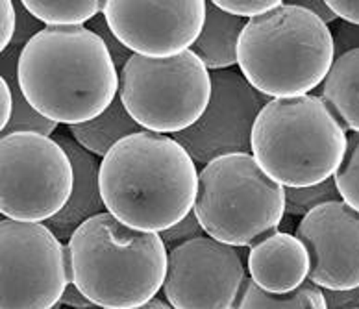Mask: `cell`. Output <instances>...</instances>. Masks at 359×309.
Listing matches in <instances>:
<instances>
[{
    "instance_id": "obj_19",
    "label": "cell",
    "mask_w": 359,
    "mask_h": 309,
    "mask_svg": "<svg viewBox=\"0 0 359 309\" xmlns=\"http://www.w3.org/2000/svg\"><path fill=\"white\" fill-rule=\"evenodd\" d=\"M236 309H328V304L323 289L311 280H306L291 293L278 294L269 293L248 278Z\"/></svg>"
},
{
    "instance_id": "obj_2",
    "label": "cell",
    "mask_w": 359,
    "mask_h": 309,
    "mask_svg": "<svg viewBox=\"0 0 359 309\" xmlns=\"http://www.w3.org/2000/svg\"><path fill=\"white\" fill-rule=\"evenodd\" d=\"M19 88L36 111L57 124L97 119L118 97V69L88 26L45 28L26 45Z\"/></svg>"
},
{
    "instance_id": "obj_28",
    "label": "cell",
    "mask_w": 359,
    "mask_h": 309,
    "mask_svg": "<svg viewBox=\"0 0 359 309\" xmlns=\"http://www.w3.org/2000/svg\"><path fill=\"white\" fill-rule=\"evenodd\" d=\"M328 309H359V287L346 291H328L323 289Z\"/></svg>"
},
{
    "instance_id": "obj_26",
    "label": "cell",
    "mask_w": 359,
    "mask_h": 309,
    "mask_svg": "<svg viewBox=\"0 0 359 309\" xmlns=\"http://www.w3.org/2000/svg\"><path fill=\"white\" fill-rule=\"evenodd\" d=\"M159 235L163 239L167 250H170V248L180 247V245H184V242L202 238V235H205V232L204 228L201 226L198 219H196L195 212H191L189 215L185 217V219H182L178 224H175V226L169 228V230H165V232H161Z\"/></svg>"
},
{
    "instance_id": "obj_20",
    "label": "cell",
    "mask_w": 359,
    "mask_h": 309,
    "mask_svg": "<svg viewBox=\"0 0 359 309\" xmlns=\"http://www.w3.org/2000/svg\"><path fill=\"white\" fill-rule=\"evenodd\" d=\"M32 17L46 28L88 26L104 11L102 0H26L22 2Z\"/></svg>"
},
{
    "instance_id": "obj_14",
    "label": "cell",
    "mask_w": 359,
    "mask_h": 309,
    "mask_svg": "<svg viewBox=\"0 0 359 309\" xmlns=\"http://www.w3.org/2000/svg\"><path fill=\"white\" fill-rule=\"evenodd\" d=\"M54 139L62 144L69 154L74 169V187L67 206L45 224L56 233V238L67 245L72 233L93 217L106 213L102 191H100V161L97 156L83 150L71 135L56 134Z\"/></svg>"
},
{
    "instance_id": "obj_21",
    "label": "cell",
    "mask_w": 359,
    "mask_h": 309,
    "mask_svg": "<svg viewBox=\"0 0 359 309\" xmlns=\"http://www.w3.org/2000/svg\"><path fill=\"white\" fill-rule=\"evenodd\" d=\"M334 200H341L334 178L317 186L287 187L285 189V215L302 219L309 212H313L315 207Z\"/></svg>"
},
{
    "instance_id": "obj_18",
    "label": "cell",
    "mask_w": 359,
    "mask_h": 309,
    "mask_svg": "<svg viewBox=\"0 0 359 309\" xmlns=\"http://www.w3.org/2000/svg\"><path fill=\"white\" fill-rule=\"evenodd\" d=\"M139 132H143V128L130 117L118 97L97 119L69 126V135L72 139L97 158H106V154L118 141L139 134Z\"/></svg>"
},
{
    "instance_id": "obj_1",
    "label": "cell",
    "mask_w": 359,
    "mask_h": 309,
    "mask_svg": "<svg viewBox=\"0 0 359 309\" xmlns=\"http://www.w3.org/2000/svg\"><path fill=\"white\" fill-rule=\"evenodd\" d=\"M196 167L170 135L147 130L130 135L100 161L106 210L139 232H165L195 210L201 174Z\"/></svg>"
},
{
    "instance_id": "obj_27",
    "label": "cell",
    "mask_w": 359,
    "mask_h": 309,
    "mask_svg": "<svg viewBox=\"0 0 359 309\" xmlns=\"http://www.w3.org/2000/svg\"><path fill=\"white\" fill-rule=\"evenodd\" d=\"M17 32V8L15 2L2 0L0 2V50L10 48Z\"/></svg>"
},
{
    "instance_id": "obj_22",
    "label": "cell",
    "mask_w": 359,
    "mask_h": 309,
    "mask_svg": "<svg viewBox=\"0 0 359 309\" xmlns=\"http://www.w3.org/2000/svg\"><path fill=\"white\" fill-rule=\"evenodd\" d=\"M13 95H15V108H13V115H11L10 124L2 130V137L4 135H13V134H41L50 137L54 135L57 128V123L43 117L39 111L32 108L30 102L26 100L22 95L21 88H11Z\"/></svg>"
},
{
    "instance_id": "obj_16",
    "label": "cell",
    "mask_w": 359,
    "mask_h": 309,
    "mask_svg": "<svg viewBox=\"0 0 359 309\" xmlns=\"http://www.w3.org/2000/svg\"><path fill=\"white\" fill-rule=\"evenodd\" d=\"M247 22L222 11L213 0L205 2L204 28L191 50L201 57L210 72L233 69L237 65L239 37Z\"/></svg>"
},
{
    "instance_id": "obj_30",
    "label": "cell",
    "mask_w": 359,
    "mask_h": 309,
    "mask_svg": "<svg viewBox=\"0 0 359 309\" xmlns=\"http://www.w3.org/2000/svg\"><path fill=\"white\" fill-rule=\"evenodd\" d=\"M337 19L346 25L359 26V0H326Z\"/></svg>"
},
{
    "instance_id": "obj_34",
    "label": "cell",
    "mask_w": 359,
    "mask_h": 309,
    "mask_svg": "<svg viewBox=\"0 0 359 309\" xmlns=\"http://www.w3.org/2000/svg\"><path fill=\"white\" fill-rule=\"evenodd\" d=\"M137 309H175V308H172V305H170L167 300L158 298V296H156L154 300H150L149 304L141 305V308H137Z\"/></svg>"
},
{
    "instance_id": "obj_3",
    "label": "cell",
    "mask_w": 359,
    "mask_h": 309,
    "mask_svg": "<svg viewBox=\"0 0 359 309\" xmlns=\"http://www.w3.org/2000/svg\"><path fill=\"white\" fill-rule=\"evenodd\" d=\"M72 282L100 309H137L163 289L169 250L159 233L139 232L100 213L67 242Z\"/></svg>"
},
{
    "instance_id": "obj_24",
    "label": "cell",
    "mask_w": 359,
    "mask_h": 309,
    "mask_svg": "<svg viewBox=\"0 0 359 309\" xmlns=\"http://www.w3.org/2000/svg\"><path fill=\"white\" fill-rule=\"evenodd\" d=\"M213 2L226 13L245 19V21L265 15L283 4L282 0H213Z\"/></svg>"
},
{
    "instance_id": "obj_13",
    "label": "cell",
    "mask_w": 359,
    "mask_h": 309,
    "mask_svg": "<svg viewBox=\"0 0 359 309\" xmlns=\"http://www.w3.org/2000/svg\"><path fill=\"white\" fill-rule=\"evenodd\" d=\"M309 254V276L328 291L359 287V212L326 202L302 217L294 232Z\"/></svg>"
},
{
    "instance_id": "obj_9",
    "label": "cell",
    "mask_w": 359,
    "mask_h": 309,
    "mask_svg": "<svg viewBox=\"0 0 359 309\" xmlns=\"http://www.w3.org/2000/svg\"><path fill=\"white\" fill-rule=\"evenodd\" d=\"M2 302L0 309H52L72 282L65 242L45 222L0 221Z\"/></svg>"
},
{
    "instance_id": "obj_4",
    "label": "cell",
    "mask_w": 359,
    "mask_h": 309,
    "mask_svg": "<svg viewBox=\"0 0 359 309\" xmlns=\"http://www.w3.org/2000/svg\"><path fill=\"white\" fill-rule=\"evenodd\" d=\"M334 62V32L292 2L250 19L237 45L239 72L271 100L311 95Z\"/></svg>"
},
{
    "instance_id": "obj_36",
    "label": "cell",
    "mask_w": 359,
    "mask_h": 309,
    "mask_svg": "<svg viewBox=\"0 0 359 309\" xmlns=\"http://www.w3.org/2000/svg\"><path fill=\"white\" fill-rule=\"evenodd\" d=\"M88 309H100V308H97V305H93V308H88Z\"/></svg>"
},
{
    "instance_id": "obj_11",
    "label": "cell",
    "mask_w": 359,
    "mask_h": 309,
    "mask_svg": "<svg viewBox=\"0 0 359 309\" xmlns=\"http://www.w3.org/2000/svg\"><path fill=\"white\" fill-rule=\"evenodd\" d=\"M269 100L236 69L213 71L205 114L195 126L172 137L201 167L221 156L250 154L252 128Z\"/></svg>"
},
{
    "instance_id": "obj_6",
    "label": "cell",
    "mask_w": 359,
    "mask_h": 309,
    "mask_svg": "<svg viewBox=\"0 0 359 309\" xmlns=\"http://www.w3.org/2000/svg\"><path fill=\"white\" fill-rule=\"evenodd\" d=\"M193 212L211 239L252 248L278 232L285 187L265 174L252 154L221 156L201 169Z\"/></svg>"
},
{
    "instance_id": "obj_5",
    "label": "cell",
    "mask_w": 359,
    "mask_h": 309,
    "mask_svg": "<svg viewBox=\"0 0 359 309\" xmlns=\"http://www.w3.org/2000/svg\"><path fill=\"white\" fill-rule=\"evenodd\" d=\"M348 130L318 95L272 98L252 128L250 154L280 186L309 187L334 178Z\"/></svg>"
},
{
    "instance_id": "obj_17",
    "label": "cell",
    "mask_w": 359,
    "mask_h": 309,
    "mask_svg": "<svg viewBox=\"0 0 359 309\" xmlns=\"http://www.w3.org/2000/svg\"><path fill=\"white\" fill-rule=\"evenodd\" d=\"M341 123L352 134H359V48L335 57L328 76L318 88Z\"/></svg>"
},
{
    "instance_id": "obj_7",
    "label": "cell",
    "mask_w": 359,
    "mask_h": 309,
    "mask_svg": "<svg viewBox=\"0 0 359 309\" xmlns=\"http://www.w3.org/2000/svg\"><path fill=\"white\" fill-rule=\"evenodd\" d=\"M118 98L147 132L176 135L202 119L211 100V72L193 50L169 60L132 56L118 72Z\"/></svg>"
},
{
    "instance_id": "obj_35",
    "label": "cell",
    "mask_w": 359,
    "mask_h": 309,
    "mask_svg": "<svg viewBox=\"0 0 359 309\" xmlns=\"http://www.w3.org/2000/svg\"><path fill=\"white\" fill-rule=\"evenodd\" d=\"M52 309H63V305H62V304H57L56 308H52Z\"/></svg>"
},
{
    "instance_id": "obj_33",
    "label": "cell",
    "mask_w": 359,
    "mask_h": 309,
    "mask_svg": "<svg viewBox=\"0 0 359 309\" xmlns=\"http://www.w3.org/2000/svg\"><path fill=\"white\" fill-rule=\"evenodd\" d=\"M62 305L69 309H88L93 308V302L78 289V285L74 282H71L67 285V289H65V293H63Z\"/></svg>"
},
{
    "instance_id": "obj_25",
    "label": "cell",
    "mask_w": 359,
    "mask_h": 309,
    "mask_svg": "<svg viewBox=\"0 0 359 309\" xmlns=\"http://www.w3.org/2000/svg\"><path fill=\"white\" fill-rule=\"evenodd\" d=\"M88 28L89 30L95 32V34H97V36L102 39L104 45H106V48H108L109 54H111L113 62H115V65H117L118 72L123 71L124 65L130 62V57L134 56V54H132L128 48L124 47L123 43L118 41V37L111 32V28H109V25H108V21H106L104 13H100V15L95 17V19H93V21L88 25Z\"/></svg>"
},
{
    "instance_id": "obj_10",
    "label": "cell",
    "mask_w": 359,
    "mask_h": 309,
    "mask_svg": "<svg viewBox=\"0 0 359 309\" xmlns=\"http://www.w3.org/2000/svg\"><path fill=\"white\" fill-rule=\"evenodd\" d=\"M247 280L241 248L202 235L169 250L163 294L175 309H236Z\"/></svg>"
},
{
    "instance_id": "obj_12",
    "label": "cell",
    "mask_w": 359,
    "mask_h": 309,
    "mask_svg": "<svg viewBox=\"0 0 359 309\" xmlns=\"http://www.w3.org/2000/svg\"><path fill=\"white\" fill-rule=\"evenodd\" d=\"M104 17L135 56L169 60L191 50L205 22L204 0L121 2L106 0Z\"/></svg>"
},
{
    "instance_id": "obj_23",
    "label": "cell",
    "mask_w": 359,
    "mask_h": 309,
    "mask_svg": "<svg viewBox=\"0 0 359 309\" xmlns=\"http://www.w3.org/2000/svg\"><path fill=\"white\" fill-rule=\"evenodd\" d=\"M334 180L341 200L359 212V134L348 135L346 152Z\"/></svg>"
},
{
    "instance_id": "obj_31",
    "label": "cell",
    "mask_w": 359,
    "mask_h": 309,
    "mask_svg": "<svg viewBox=\"0 0 359 309\" xmlns=\"http://www.w3.org/2000/svg\"><path fill=\"white\" fill-rule=\"evenodd\" d=\"M15 108V95L4 78H0V130H4L11 121Z\"/></svg>"
},
{
    "instance_id": "obj_29",
    "label": "cell",
    "mask_w": 359,
    "mask_h": 309,
    "mask_svg": "<svg viewBox=\"0 0 359 309\" xmlns=\"http://www.w3.org/2000/svg\"><path fill=\"white\" fill-rule=\"evenodd\" d=\"M334 41H335V57L344 54V52L359 48V26H352L343 22V25L339 26L337 30H335Z\"/></svg>"
},
{
    "instance_id": "obj_15",
    "label": "cell",
    "mask_w": 359,
    "mask_h": 309,
    "mask_svg": "<svg viewBox=\"0 0 359 309\" xmlns=\"http://www.w3.org/2000/svg\"><path fill=\"white\" fill-rule=\"evenodd\" d=\"M247 268L269 293H291L308 280L309 254L294 233L276 232L248 250Z\"/></svg>"
},
{
    "instance_id": "obj_8",
    "label": "cell",
    "mask_w": 359,
    "mask_h": 309,
    "mask_svg": "<svg viewBox=\"0 0 359 309\" xmlns=\"http://www.w3.org/2000/svg\"><path fill=\"white\" fill-rule=\"evenodd\" d=\"M0 213L19 222H46L67 206L74 187L69 154L54 137L13 134L0 139Z\"/></svg>"
},
{
    "instance_id": "obj_32",
    "label": "cell",
    "mask_w": 359,
    "mask_h": 309,
    "mask_svg": "<svg viewBox=\"0 0 359 309\" xmlns=\"http://www.w3.org/2000/svg\"><path fill=\"white\" fill-rule=\"evenodd\" d=\"M291 2L311 11L313 15H317L320 21H324L328 26L337 21V15L332 11V8H330L326 0H291Z\"/></svg>"
}]
</instances>
